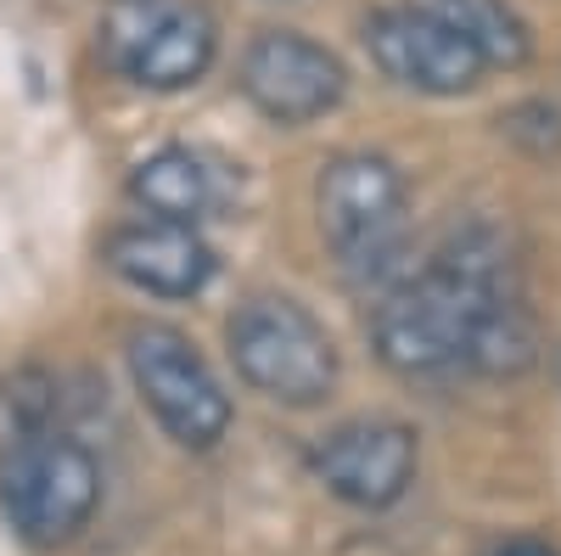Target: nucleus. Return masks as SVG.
I'll return each mask as SVG.
<instances>
[{
  "instance_id": "f257e3e1",
  "label": "nucleus",
  "mask_w": 561,
  "mask_h": 556,
  "mask_svg": "<svg viewBox=\"0 0 561 556\" xmlns=\"http://www.w3.org/2000/svg\"><path fill=\"white\" fill-rule=\"evenodd\" d=\"M370 343L404 377H438L455 365L517 371L534 354L528 315L505 287V259L489 230H466L415 275L382 287Z\"/></svg>"
},
{
  "instance_id": "f03ea898",
  "label": "nucleus",
  "mask_w": 561,
  "mask_h": 556,
  "mask_svg": "<svg viewBox=\"0 0 561 556\" xmlns=\"http://www.w3.org/2000/svg\"><path fill=\"white\" fill-rule=\"evenodd\" d=\"M102 500V473L73 433L39 422L0 439V512L28 545L73 540Z\"/></svg>"
},
{
  "instance_id": "7ed1b4c3",
  "label": "nucleus",
  "mask_w": 561,
  "mask_h": 556,
  "mask_svg": "<svg viewBox=\"0 0 561 556\" xmlns=\"http://www.w3.org/2000/svg\"><path fill=\"white\" fill-rule=\"evenodd\" d=\"M320 237L348 282L382 287L404 253V180L377 152H343L320 174Z\"/></svg>"
},
{
  "instance_id": "20e7f679",
  "label": "nucleus",
  "mask_w": 561,
  "mask_h": 556,
  "mask_svg": "<svg viewBox=\"0 0 561 556\" xmlns=\"http://www.w3.org/2000/svg\"><path fill=\"white\" fill-rule=\"evenodd\" d=\"M230 360L275 405H314L337 383V349L298 298H248L230 315Z\"/></svg>"
},
{
  "instance_id": "39448f33",
  "label": "nucleus",
  "mask_w": 561,
  "mask_h": 556,
  "mask_svg": "<svg viewBox=\"0 0 561 556\" xmlns=\"http://www.w3.org/2000/svg\"><path fill=\"white\" fill-rule=\"evenodd\" d=\"M96 45L118 79L147 90H185L208 73L219 29L203 0H113Z\"/></svg>"
},
{
  "instance_id": "423d86ee",
  "label": "nucleus",
  "mask_w": 561,
  "mask_h": 556,
  "mask_svg": "<svg viewBox=\"0 0 561 556\" xmlns=\"http://www.w3.org/2000/svg\"><path fill=\"white\" fill-rule=\"evenodd\" d=\"M129 377L163 422V433L185 450H214L230 428V394L197 354V343L174 327H135L129 332Z\"/></svg>"
},
{
  "instance_id": "0eeeda50",
  "label": "nucleus",
  "mask_w": 561,
  "mask_h": 556,
  "mask_svg": "<svg viewBox=\"0 0 561 556\" xmlns=\"http://www.w3.org/2000/svg\"><path fill=\"white\" fill-rule=\"evenodd\" d=\"M365 45L393 84L421 90V97H460V90H472L489 73L478 45L438 12H427L421 0L377 12L365 29Z\"/></svg>"
},
{
  "instance_id": "6e6552de",
  "label": "nucleus",
  "mask_w": 561,
  "mask_h": 556,
  "mask_svg": "<svg viewBox=\"0 0 561 556\" xmlns=\"http://www.w3.org/2000/svg\"><path fill=\"white\" fill-rule=\"evenodd\" d=\"M343 63L325 45L293 34V29H264L248 57H242V90L248 102L275 124H309L343 102Z\"/></svg>"
},
{
  "instance_id": "1a4fd4ad",
  "label": "nucleus",
  "mask_w": 561,
  "mask_h": 556,
  "mask_svg": "<svg viewBox=\"0 0 561 556\" xmlns=\"http://www.w3.org/2000/svg\"><path fill=\"white\" fill-rule=\"evenodd\" d=\"M314 473L337 500L382 512L415 484V433L404 422H348L314 450Z\"/></svg>"
},
{
  "instance_id": "9d476101",
  "label": "nucleus",
  "mask_w": 561,
  "mask_h": 556,
  "mask_svg": "<svg viewBox=\"0 0 561 556\" xmlns=\"http://www.w3.org/2000/svg\"><path fill=\"white\" fill-rule=\"evenodd\" d=\"M107 264L129 287L152 298H197L214 282V248L197 237V225L135 219L107 237Z\"/></svg>"
},
{
  "instance_id": "9b49d317",
  "label": "nucleus",
  "mask_w": 561,
  "mask_h": 556,
  "mask_svg": "<svg viewBox=\"0 0 561 556\" xmlns=\"http://www.w3.org/2000/svg\"><path fill=\"white\" fill-rule=\"evenodd\" d=\"M129 192L147 203L152 219H169V225H197L208 208H214V174L197 152L185 147H163L152 152L147 163L135 169Z\"/></svg>"
},
{
  "instance_id": "f8f14e48",
  "label": "nucleus",
  "mask_w": 561,
  "mask_h": 556,
  "mask_svg": "<svg viewBox=\"0 0 561 556\" xmlns=\"http://www.w3.org/2000/svg\"><path fill=\"white\" fill-rule=\"evenodd\" d=\"M427 12L455 23L466 39L483 52L489 68H517L528 63V23L505 7V0H421Z\"/></svg>"
},
{
  "instance_id": "ddd939ff",
  "label": "nucleus",
  "mask_w": 561,
  "mask_h": 556,
  "mask_svg": "<svg viewBox=\"0 0 561 556\" xmlns=\"http://www.w3.org/2000/svg\"><path fill=\"white\" fill-rule=\"evenodd\" d=\"M489 556H556L550 545H534V540H511V545H500V551H489Z\"/></svg>"
},
{
  "instance_id": "4468645a",
  "label": "nucleus",
  "mask_w": 561,
  "mask_h": 556,
  "mask_svg": "<svg viewBox=\"0 0 561 556\" xmlns=\"http://www.w3.org/2000/svg\"><path fill=\"white\" fill-rule=\"evenodd\" d=\"M107 7H113V0H107Z\"/></svg>"
}]
</instances>
